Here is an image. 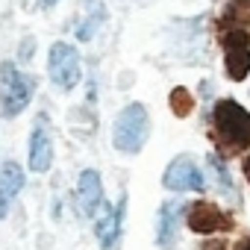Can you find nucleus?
I'll return each instance as SVG.
<instances>
[{
	"label": "nucleus",
	"instance_id": "nucleus-1",
	"mask_svg": "<svg viewBox=\"0 0 250 250\" xmlns=\"http://www.w3.org/2000/svg\"><path fill=\"white\" fill-rule=\"evenodd\" d=\"M212 127L218 136V145L229 153H238L244 147H250V112L235 103V100H218L215 112H212Z\"/></svg>",
	"mask_w": 250,
	"mask_h": 250
},
{
	"label": "nucleus",
	"instance_id": "nucleus-2",
	"mask_svg": "<svg viewBox=\"0 0 250 250\" xmlns=\"http://www.w3.org/2000/svg\"><path fill=\"white\" fill-rule=\"evenodd\" d=\"M150 139V115L142 103L124 106L112 124V145L121 153H139Z\"/></svg>",
	"mask_w": 250,
	"mask_h": 250
},
{
	"label": "nucleus",
	"instance_id": "nucleus-3",
	"mask_svg": "<svg viewBox=\"0 0 250 250\" xmlns=\"http://www.w3.org/2000/svg\"><path fill=\"white\" fill-rule=\"evenodd\" d=\"M36 91V80L30 74H21L15 68V62H3L0 65V109L6 118L21 115Z\"/></svg>",
	"mask_w": 250,
	"mask_h": 250
},
{
	"label": "nucleus",
	"instance_id": "nucleus-4",
	"mask_svg": "<svg viewBox=\"0 0 250 250\" xmlns=\"http://www.w3.org/2000/svg\"><path fill=\"white\" fill-rule=\"evenodd\" d=\"M224 62H227V74L229 80H244L250 74V27L241 24V27H227L224 36Z\"/></svg>",
	"mask_w": 250,
	"mask_h": 250
},
{
	"label": "nucleus",
	"instance_id": "nucleus-5",
	"mask_svg": "<svg viewBox=\"0 0 250 250\" xmlns=\"http://www.w3.org/2000/svg\"><path fill=\"white\" fill-rule=\"evenodd\" d=\"M47 74H50V80H53L56 88L71 91L80 83V77H83L77 47L74 44H65V42H56L50 47V56H47Z\"/></svg>",
	"mask_w": 250,
	"mask_h": 250
},
{
	"label": "nucleus",
	"instance_id": "nucleus-6",
	"mask_svg": "<svg viewBox=\"0 0 250 250\" xmlns=\"http://www.w3.org/2000/svg\"><path fill=\"white\" fill-rule=\"evenodd\" d=\"M162 186H165L168 191H177V194H183V191H203V188H206V177H203V171L197 168V162H194L188 153H183V156H177V159L165 168Z\"/></svg>",
	"mask_w": 250,
	"mask_h": 250
},
{
	"label": "nucleus",
	"instance_id": "nucleus-7",
	"mask_svg": "<svg viewBox=\"0 0 250 250\" xmlns=\"http://www.w3.org/2000/svg\"><path fill=\"white\" fill-rule=\"evenodd\" d=\"M188 212L186 200H165L156 218V244L162 250H177L180 241V218Z\"/></svg>",
	"mask_w": 250,
	"mask_h": 250
},
{
	"label": "nucleus",
	"instance_id": "nucleus-8",
	"mask_svg": "<svg viewBox=\"0 0 250 250\" xmlns=\"http://www.w3.org/2000/svg\"><path fill=\"white\" fill-rule=\"evenodd\" d=\"M186 224H188V229L197 232V235H209V232H218V229H229V227H232V221H229L215 203H203V200L188 206Z\"/></svg>",
	"mask_w": 250,
	"mask_h": 250
},
{
	"label": "nucleus",
	"instance_id": "nucleus-9",
	"mask_svg": "<svg viewBox=\"0 0 250 250\" xmlns=\"http://www.w3.org/2000/svg\"><path fill=\"white\" fill-rule=\"evenodd\" d=\"M124 215H127V197H121L118 206H106L103 203V215L94 224V232L100 238V250H115L124 232Z\"/></svg>",
	"mask_w": 250,
	"mask_h": 250
},
{
	"label": "nucleus",
	"instance_id": "nucleus-10",
	"mask_svg": "<svg viewBox=\"0 0 250 250\" xmlns=\"http://www.w3.org/2000/svg\"><path fill=\"white\" fill-rule=\"evenodd\" d=\"M103 206V183L94 168H85L77 180V209L83 218H94Z\"/></svg>",
	"mask_w": 250,
	"mask_h": 250
},
{
	"label": "nucleus",
	"instance_id": "nucleus-11",
	"mask_svg": "<svg viewBox=\"0 0 250 250\" xmlns=\"http://www.w3.org/2000/svg\"><path fill=\"white\" fill-rule=\"evenodd\" d=\"M50 165H53V142H50V130H47V118L42 115L30 133V171L44 174V171H50Z\"/></svg>",
	"mask_w": 250,
	"mask_h": 250
},
{
	"label": "nucleus",
	"instance_id": "nucleus-12",
	"mask_svg": "<svg viewBox=\"0 0 250 250\" xmlns=\"http://www.w3.org/2000/svg\"><path fill=\"white\" fill-rule=\"evenodd\" d=\"M24 168L18 165V162H3L0 165V218H6V212H9V206H12V200L18 197V191L24 188Z\"/></svg>",
	"mask_w": 250,
	"mask_h": 250
},
{
	"label": "nucleus",
	"instance_id": "nucleus-13",
	"mask_svg": "<svg viewBox=\"0 0 250 250\" xmlns=\"http://www.w3.org/2000/svg\"><path fill=\"white\" fill-rule=\"evenodd\" d=\"M206 165H209V171H212V177H215L218 191H221V194H235V186H232V177H229L224 159L215 156V153H209V156H206Z\"/></svg>",
	"mask_w": 250,
	"mask_h": 250
},
{
	"label": "nucleus",
	"instance_id": "nucleus-14",
	"mask_svg": "<svg viewBox=\"0 0 250 250\" xmlns=\"http://www.w3.org/2000/svg\"><path fill=\"white\" fill-rule=\"evenodd\" d=\"M191 109H194V100H191L188 88H174V91H171V112H174L177 118H186Z\"/></svg>",
	"mask_w": 250,
	"mask_h": 250
},
{
	"label": "nucleus",
	"instance_id": "nucleus-15",
	"mask_svg": "<svg viewBox=\"0 0 250 250\" xmlns=\"http://www.w3.org/2000/svg\"><path fill=\"white\" fill-rule=\"evenodd\" d=\"M200 250H227V244H224V241H203Z\"/></svg>",
	"mask_w": 250,
	"mask_h": 250
},
{
	"label": "nucleus",
	"instance_id": "nucleus-16",
	"mask_svg": "<svg viewBox=\"0 0 250 250\" xmlns=\"http://www.w3.org/2000/svg\"><path fill=\"white\" fill-rule=\"evenodd\" d=\"M244 177H247V180H250V156H247V159H244Z\"/></svg>",
	"mask_w": 250,
	"mask_h": 250
},
{
	"label": "nucleus",
	"instance_id": "nucleus-17",
	"mask_svg": "<svg viewBox=\"0 0 250 250\" xmlns=\"http://www.w3.org/2000/svg\"><path fill=\"white\" fill-rule=\"evenodd\" d=\"M238 6H244V9H250V0H235Z\"/></svg>",
	"mask_w": 250,
	"mask_h": 250
},
{
	"label": "nucleus",
	"instance_id": "nucleus-18",
	"mask_svg": "<svg viewBox=\"0 0 250 250\" xmlns=\"http://www.w3.org/2000/svg\"><path fill=\"white\" fill-rule=\"evenodd\" d=\"M238 250H250V238H247V241H241V247H238Z\"/></svg>",
	"mask_w": 250,
	"mask_h": 250
},
{
	"label": "nucleus",
	"instance_id": "nucleus-19",
	"mask_svg": "<svg viewBox=\"0 0 250 250\" xmlns=\"http://www.w3.org/2000/svg\"><path fill=\"white\" fill-rule=\"evenodd\" d=\"M56 3V0H42V6H53Z\"/></svg>",
	"mask_w": 250,
	"mask_h": 250
}]
</instances>
